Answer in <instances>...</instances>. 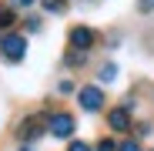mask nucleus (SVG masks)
Listing matches in <instances>:
<instances>
[{
    "label": "nucleus",
    "instance_id": "nucleus-15",
    "mask_svg": "<svg viewBox=\"0 0 154 151\" xmlns=\"http://www.w3.org/2000/svg\"><path fill=\"white\" fill-rule=\"evenodd\" d=\"M151 131H154V128H151V124H137V134H141V138H147Z\"/></svg>",
    "mask_w": 154,
    "mask_h": 151
},
{
    "label": "nucleus",
    "instance_id": "nucleus-16",
    "mask_svg": "<svg viewBox=\"0 0 154 151\" xmlns=\"http://www.w3.org/2000/svg\"><path fill=\"white\" fill-rule=\"evenodd\" d=\"M14 4H17V7H30L34 0H14Z\"/></svg>",
    "mask_w": 154,
    "mask_h": 151
},
{
    "label": "nucleus",
    "instance_id": "nucleus-8",
    "mask_svg": "<svg viewBox=\"0 0 154 151\" xmlns=\"http://www.w3.org/2000/svg\"><path fill=\"white\" fill-rule=\"evenodd\" d=\"M14 20H17V17H14L10 7H0V27H14Z\"/></svg>",
    "mask_w": 154,
    "mask_h": 151
},
{
    "label": "nucleus",
    "instance_id": "nucleus-6",
    "mask_svg": "<svg viewBox=\"0 0 154 151\" xmlns=\"http://www.w3.org/2000/svg\"><path fill=\"white\" fill-rule=\"evenodd\" d=\"M20 134H23V138H30V141L40 138V134H44V121H40V118H27V121L20 124Z\"/></svg>",
    "mask_w": 154,
    "mask_h": 151
},
{
    "label": "nucleus",
    "instance_id": "nucleus-2",
    "mask_svg": "<svg viewBox=\"0 0 154 151\" xmlns=\"http://www.w3.org/2000/svg\"><path fill=\"white\" fill-rule=\"evenodd\" d=\"M47 131L54 134V138H70V134H74V118H70L67 111L54 114V118L47 121Z\"/></svg>",
    "mask_w": 154,
    "mask_h": 151
},
{
    "label": "nucleus",
    "instance_id": "nucleus-14",
    "mask_svg": "<svg viewBox=\"0 0 154 151\" xmlns=\"http://www.w3.org/2000/svg\"><path fill=\"white\" fill-rule=\"evenodd\" d=\"M67 151H91V144H84V141H70Z\"/></svg>",
    "mask_w": 154,
    "mask_h": 151
},
{
    "label": "nucleus",
    "instance_id": "nucleus-11",
    "mask_svg": "<svg viewBox=\"0 0 154 151\" xmlns=\"http://www.w3.org/2000/svg\"><path fill=\"white\" fill-rule=\"evenodd\" d=\"M97 151H117V144H114L111 138H100V141H97Z\"/></svg>",
    "mask_w": 154,
    "mask_h": 151
},
{
    "label": "nucleus",
    "instance_id": "nucleus-3",
    "mask_svg": "<svg viewBox=\"0 0 154 151\" xmlns=\"http://www.w3.org/2000/svg\"><path fill=\"white\" fill-rule=\"evenodd\" d=\"M94 40H97V37H94L91 27H74V30H70V47L81 50V54H87V50L94 47Z\"/></svg>",
    "mask_w": 154,
    "mask_h": 151
},
{
    "label": "nucleus",
    "instance_id": "nucleus-10",
    "mask_svg": "<svg viewBox=\"0 0 154 151\" xmlns=\"http://www.w3.org/2000/svg\"><path fill=\"white\" fill-rule=\"evenodd\" d=\"M44 7H47L50 14H60V10H64V0H44Z\"/></svg>",
    "mask_w": 154,
    "mask_h": 151
},
{
    "label": "nucleus",
    "instance_id": "nucleus-9",
    "mask_svg": "<svg viewBox=\"0 0 154 151\" xmlns=\"http://www.w3.org/2000/svg\"><path fill=\"white\" fill-rule=\"evenodd\" d=\"M84 57H87V54H81V50H70V54H67V67H77V64H84Z\"/></svg>",
    "mask_w": 154,
    "mask_h": 151
},
{
    "label": "nucleus",
    "instance_id": "nucleus-1",
    "mask_svg": "<svg viewBox=\"0 0 154 151\" xmlns=\"http://www.w3.org/2000/svg\"><path fill=\"white\" fill-rule=\"evenodd\" d=\"M0 50H4V57L10 64L23 61V54H27V37H20V34H4L0 37Z\"/></svg>",
    "mask_w": 154,
    "mask_h": 151
},
{
    "label": "nucleus",
    "instance_id": "nucleus-7",
    "mask_svg": "<svg viewBox=\"0 0 154 151\" xmlns=\"http://www.w3.org/2000/svg\"><path fill=\"white\" fill-rule=\"evenodd\" d=\"M97 77H100V84H111V81L117 77V67H114V64H104V67H100V74H97Z\"/></svg>",
    "mask_w": 154,
    "mask_h": 151
},
{
    "label": "nucleus",
    "instance_id": "nucleus-5",
    "mask_svg": "<svg viewBox=\"0 0 154 151\" xmlns=\"http://www.w3.org/2000/svg\"><path fill=\"white\" fill-rule=\"evenodd\" d=\"M107 124H111L114 131H127V128H131V114H127V108L124 104L121 108H111L107 111Z\"/></svg>",
    "mask_w": 154,
    "mask_h": 151
},
{
    "label": "nucleus",
    "instance_id": "nucleus-12",
    "mask_svg": "<svg viewBox=\"0 0 154 151\" xmlns=\"http://www.w3.org/2000/svg\"><path fill=\"white\" fill-rule=\"evenodd\" d=\"M117 151H141V144H137V141H121Z\"/></svg>",
    "mask_w": 154,
    "mask_h": 151
},
{
    "label": "nucleus",
    "instance_id": "nucleus-13",
    "mask_svg": "<svg viewBox=\"0 0 154 151\" xmlns=\"http://www.w3.org/2000/svg\"><path fill=\"white\" fill-rule=\"evenodd\" d=\"M137 10H141V14H151V10H154V0H137Z\"/></svg>",
    "mask_w": 154,
    "mask_h": 151
},
{
    "label": "nucleus",
    "instance_id": "nucleus-4",
    "mask_svg": "<svg viewBox=\"0 0 154 151\" xmlns=\"http://www.w3.org/2000/svg\"><path fill=\"white\" fill-rule=\"evenodd\" d=\"M77 101H81L84 111H100L104 94H100V87H81V91H77Z\"/></svg>",
    "mask_w": 154,
    "mask_h": 151
}]
</instances>
